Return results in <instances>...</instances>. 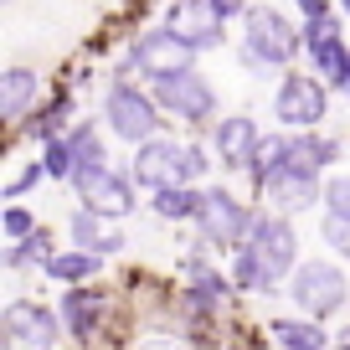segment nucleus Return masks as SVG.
I'll use <instances>...</instances> for the list:
<instances>
[{"mask_svg": "<svg viewBox=\"0 0 350 350\" xmlns=\"http://www.w3.org/2000/svg\"><path fill=\"white\" fill-rule=\"evenodd\" d=\"M237 26H242V67L247 72L284 77L294 57L304 52V21H288L278 5H247Z\"/></svg>", "mask_w": 350, "mask_h": 350, "instance_id": "1", "label": "nucleus"}, {"mask_svg": "<svg viewBox=\"0 0 350 350\" xmlns=\"http://www.w3.org/2000/svg\"><path fill=\"white\" fill-rule=\"evenodd\" d=\"M103 119H109V134H119L124 144H150L160 139V124H165V109L154 103L150 88H139L134 77H113L109 93H103Z\"/></svg>", "mask_w": 350, "mask_h": 350, "instance_id": "2", "label": "nucleus"}, {"mask_svg": "<svg viewBox=\"0 0 350 350\" xmlns=\"http://www.w3.org/2000/svg\"><path fill=\"white\" fill-rule=\"evenodd\" d=\"M329 113V83L314 72H299V67H288L284 77H278V93H273V119L284 124V134H309L319 129Z\"/></svg>", "mask_w": 350, "mask_h": 350, "instance_id": "3", "label": "nucleus"}, {"mask_svg": "<svg viewBox=\"0 0 350 350\" xmlns=\"http://www.w3.org/2000/svg\"><path fill=\"white\" fill-rule=\"evenodd\" d=\"M252 217H258V211H247V201H237L227 186H206L201 191L196 227H201V242H206V247L242 252L247 247V232H252Z\"/></svg>", "mask_w": 350, "mask_h": 350, "instance_id": "4", "label": "nucleus"}, {"mask_svg": "<svg viewBox=\"0 0 350 350\" xmlns=\"http://www.w3.org/2000/svg\"><path fill=\"white\" fill-rule=\"evenodd\" d=\"M288 299H294L309 319H329V314L345 309L350 278H345V268H335L329 258H309V262H299V273L288 278Z\"/></svg>", "mask_w": 350, "mask_h": 350, "instance_id": "5", "label": "nucleus"}, {"mask_svg": "<svg viewBox=\"0 0 350 350\" xmlns=\"http://www.w3.org/2000/svg\"><path fill=\"white\" fill-rule=\"evenodd\" d=\"M154 103L165 109V119H180V124H206L217 119V88L206 83L201 67H186V72H170V77H154L150 83Z\"/></svg>", "mask_w": 350, "mask_h": 350, "instance_id": "6", "label": "nucleus"}, {"mask_svg": "<svg viewBox=\"0 0 350 350\" xmlns=\"http://www.w3.org/2000/svg\"><path fill=\"white\" fill-rule=\"evenodd\" d=\"M62 335V314L31 299H16V304L0 309V350H52Z\"/></svg>", "mask_w": 350, "mask_h": 350, "instance_id": "7", "label": "nucleus"}, {"mask_svg": "<svg viewBox=\"0 0 350 350\" xmlns=\"http://www.w3.org/2000/svg\"><path fill=\"white\" fill-rule=\"evenodd\" d=\"M262 201L278 211V217H299V211L309 206H325V175L314 170V165L294 160V150H288V160L273 170V180L262 186Z\"/></svg>", "mask_w": 350, "mask_h": 350, "instance_id": "8", "label": "nucleus"}, {"mask_svg": "<svg viewBox=\"0 0 350 350\" xmlns=\"http://www.w3.org/2000/svg\"><path fill=\"white\" fill-rule=\"evenodd\" d=\"M304 57L314 62V77L329 83V93H350V42L335 16L304 21Z\"/></svg>", "mask_w": 350, "mask_h": 350, "instance_id": "9", "label": "nucleus"}, {"mask_svg": "<svg viewBox=\"0 0 350 350\" xmlns=\"http://www.w3.org/2000/svg\"><path fill=\"white\" fill-rule=\"evenodd\" d=\"M247 247L258 252V262L278 278V284L299 273V232H294V221L278 217V211H258V217H252Z\"/></svg>", "mask_w": 350, "mask_h": 350, "instance_id": "10", "label": "nucleus"}, {"mask_svg": "<svg viewBox=\"0 0 350 350\" xmlns=\"http://www.w3.org/2000/svg\"><path fill=\"white\" fill-rule=\"evenodd\" d=\"M72 191L83 196V206L98 211L103 221H109V217H129V211L139 206V180H134V175H124V170H113V165L72 175Z\"/></svg>", "mask_w": 350, "mask_h": 350, "instance_id": "11", "label": "nucleus"}, {"mask_svg": "<svg viewBox=\"0 0 350 350\" xmlns=\"http://www.w3.org/2000/svg\"><path fill=\"white\" fill-rule=\"evenodd\" d=\"M134 62H139V77H170V72H186V67H196V46H186L175 31H165V26H150V31H139L129 42Z\"/></svg>", "mask_w": 350, "mask_h": 350, "instance_id": "12", "label": "nucleus"}, {"mask_svg": "<svg viewBox=\"0 0 350 350\" xmlns=\"http://www.w3.org/2000/svg\"><path fill=\"white\" fill-rule=\"evenodd\" d=\"M160 26L175 31L186 46H196V52H211V46L227 42V21L211 11V0H170Z\"/></svg>", "mask_w": 350, "mask_h": 350, "instance_id": "13", "label": "nucleus"}, {"mask_svg": "<svg viewBox=\"0 0 350 350\" xmlns=\"http://www.w3.org/2000/svg\"><path fill=\"white\" fill-rule=\"evenodd\" d=\"M258 144H262V129L247 113H227V119L211 124V150H217V165H227V170H247Z\"/></svg>", "mask_w": 350, "mask_h": 350, "instance_id": "14", "label": "nucleus"}, {"mask_svg": "<svg viewBox=\"0 0 350 350\" xmlns=\"http://www.w3.org/2000/svg\"><path fill=\"white\" fill-rule=\"evenodd\" d=\"M180 154H186V144L180 139H150V144H139L134 150V165H129V175L139 180V186H150V191H165V186H180Z\"/></svg>", "mask_w": 350, "mask_h": 350, "instance_id": "15", "label": "nucleus"}, {"mask_svg": "<svg viewBox=\"0 0 350 350\" xmlns=\"http://www.w3.org/2000/svg\"><path fill=\"white\" fill-rule=\"evenodd\" d=\"M103 309H109V294L93 284H77L62 294V304H57V314H62V329L72 340H93L103 329Z\"/></svg>", "mask_w": 350, "mask_h": 350, "instance_id": "16", "label": "nucleus"}, {"mask_svg": "<svg viewBox=\"0 0 350 350\" xmlns=\"http://www.w3.org/2000/svg\"><path fill=\"white\" fill-rule=\"evenodd\" d=\"M36 98H42V72L36 67H5L0 72V119L5 124H16L21 129L26 119H31V109H36Z\"/></svg>", "mask_w": 350, "mask_h": 350, "instance_id": "17", "label": "nucleus"}, {"mask_svg": "<svg viewBox=\"0 0 350 350\" xmlns=\"http://www.w3.org/2000/svg\"><path fill=\"white\" fill-rule=\"evenodd\" d=\"M67 129H72V93H67V88H57L46 103H36L31 119L21 124V134L31 144H52V139H62Z\"/></svg>", "mask_w": 350, "mask_h": 350, "instance_id": "18", "label": "nucleus"}, {"mask_svg": "<svg viewBox=\"0 0 350 350\" xmlns=\"http://www.w3.org/2000/svg\"><path fill=\"white\" fill-rule=\"evenodd\" d=\"M67 150H72L77 175H83V170H103V165H109V150H103V134H98V124H93V119H83V124L67 129Z\"/></svg>", "mask_w": 350, "mask_h": 350, "instance_id": "19", "label": "nucleus"}, {"mask_svg": "<svg viewBox=\"0 0 350 350\" xmlns=\"http://www.w3.org/2000/svg\"><path fill=\"white\" fill-rule=\"evenodd\" d=\"M150 206L160 221H196L201 211V186H165V191H150Z\"/></svg>", "mask_w": 350, "mask_h": 350, "instance_id": "20", "label": "nucleus"}, {"mask_svg": "<svg viewBox=\"0 0 350 350\" xmlns=\"http://www.w3.org/2000/svg\"><path fill=\"white\" fill-rule=\"evenodd\" d=\"M273 340H278L284 350H325V345H329L325 325H319V319H309V314L273 319Z\"/></svg>", "mask_w": 350, "mask_h": 350, "instance_id": "21", "label": "nucleus"}, {"mask_svg": "<svg viewBox=\"0 0 350 350\" xmlns=\"http://www.w3.org/2000/svg\"><path fill=\"white\" fill-rule=\"evenodd\" d=\"M98 252H83V247H72V252H57L52 262H46L42 273L52 278V284H67V288H77V284H88V278L98 273Z\"/></svg>", "mask_w": 350, "mask_h": 350, "instance_id": "22", "label": "nucleus"}, {"mask_svg": "<svg viewBox=\"0 0 350 350\" xmlns=\"http://www.w3.org/2000/svg\"><path fill=\"white\" fill-rule=\"evenodd\" d=\"M232 288H242V294H273L278 278L258 262L252 247H242V252H232Z\"/></svg>", "mask_w": 350, "mask_h": 350, "instance_id": "23", "label": "nucleus"}, {"mask_svg": "<svg viewBox=\"0 0 350 350\" xmlns=\"http://www.w3.org/2000/svg\"><path fill=\"white\" fill-rule=\"evenodd\" d=\"M288 150H294V160L314 165L319 175H325L329 165L340 160V139H325L319 129H309V134H288Z\"/></svg>", "mask_w": 350, "mask_h": 350, "instance_id": "24", "label": "nucleus"}, {"mask_svg": "<svg viewBox=\"0 0 350 350\" xmlns=\"http://www.w3.org/2000/svg\"><path fill=\"white\" fill-rule=\"evenodd\" d=\"M288 160V134H262V144H258V154H252V165H247V180L252 186H268L273 180V170Z\"/></svg>", "mask_w": 350, "mask_h": 350, "instance_id": "25", "label": "nucleus"}, {"mask_svg": "<svg viewBox=\"0 0 350 350\" xmlns=\"http://www.w3.org/2000/svg\"><path fill=\"white\" fill-rule=\"evenodd\" d=\"M52 258H57V252H52V232H46V227H36L26 242H11V247H5V268H31V262L46 268Z\"/></svg>", "mask_w": 350, "mask_h": 350, "instance_id": "26", "label": "nucleus"}, {"mask_svg": "<svg viewBox=\"0 0 350 350\" xmlns=\"http://www.w3.org/2000/svg\"><path fill=\"white\" fill-rule=\"evenodd\" d=\"M67 232H72V242H77L83 252H98V242L109 237V232H103V217H98V211H88V206H77V211H72Z\"/></svg>", "mask_w": 350, "mask_h": 350, "instance_id": "27", "label": "nucleus"}, {"mask_svg": "<svg viewBox=\"0 0 350 350\" xmlns=\"http://www.w3.org/2000/svg\"><path fill=\"white\" fill-rule=\"evenodd\" d=\"M42 165H46V180H72L77 165H72V150H67V134L52 144H42Z\"/></svg>", "mask_w": 350, "mask_h": 350, "instance_id": "28", "label": "nucleus"}, {"mask_svg": "<svg viewBox=\"0 0 350 350\" xmlns=\"http://www.w3.org/2000/svg\"><path fill=\"white\" fill-rule=\"evenodd\" d=\"M325 217L350 221V175H329L325 180Z\"/></svg>", "mask_w": 350, "mask_h": 350, "instance_id": "29", "label": "nucleus"}, {"mask_svg": "<svg viewBox=\"0 0 350 350\" xmlns=\"http://www.w3.org/2000/svg\"><path fill=\"white\" fill-rule=\"evenodd\" d=\"M206 170H211L206 144H186V154H180V186H201V180H206Z\"/></svg>", "mask_w": 350, "mask_h": 350, "instance_id": "30", "label": "nucleus"}, {"mask_svg": "<svg viewBox=\"0 0 350 350\" xmlns=\"http://www.w3.org/2000/svg\"><path fill=\"white\" fill-rule=\"evenodd\" d=\"M0 232H5L11 242H26V237L36 232V217H31L26 206H5V217H0Z\"/></svg>", "mask_w": 350, "mask_h": 350, "instance_id": "31", "label": "nucleus"}, {"mask_svg": "<svg viewBox=\"0 0 350 350\" xmlns=\"http://www.w3.org/2000/svg\"><path fill=\"white\" fill-rule=\"evenodd\" d=\"M42 175H46V165H42V160H31L21 175H11V186H5V201H16V196H26L31 186H42Z\"/></svg>", "mask_w": 350, "mask_h": 350, "instance_id": "32", "label": "nucleus"}, {"mask_svg": "<svg viewBox=\"0 0 350 350\" xmlns=\"http://www.w3.org/2000/svg\"><path fill=\"white\" fill-rule=\"evenodd\" d=\"M325 242H329V252H335V258H345V262H350V221L325 217Z\"/></svg>", "mask_w": 350, "mask_h": 350, "instance_id": "33", "label": "nucleus"}, {"mask_svg": "<svg viewBox=\"0 0 350 350\" xmlns=\"http://www.w3.org/2000/svg\"><path fill=\"white\" fill-rule=\"evenodd\" d=\"M129 350H186V345H180L175 335H144V340H134Z\"/></svg>", "mask_w": 350, "mask_h": 350, "instance_id": "34", "label": "nucleus"}, {"mask_svg": "<svg viewBox=\"0 0 350 350\" xmlns=\"http://www.w3.org/2000/svg\"><path fill=\"white\" fill-rule=\"evenodd\" d=\"M211 11H217L221 21H242V16H247V0H211Z\"/></svg>", "mask_w": 350, "mask_h": 350, "instance_id": "35", "label": "nucleus"}, {"mask_svg": "<svg viewBox=\"0 0 350 350\" xmlns=\"http://www.w3.org/2000/svg\"><path fill=\"white\" fill-rule=\"evenodd\" d=\"M299 5V16L304 21H319V16H329V0H294Z\"/></svg>", "mask_w": 350, "mask_h": 350, "instance_id": "36", "label": "nucleus"}, {"mask_svg": "<svg viewBox=\"0 0 350 350\" xmlns=\"http://www.w3.org/2000/svg\"><path fill=\"white\" fill-rule=\"evenodd\" d=\"M119 247H124V237H119V232H109V237L98 242V258H109V252H119Z\"/></svg>", "mask_w": 350, "mask_h": 350, "instance_id": "37", "label": "nucleus"}, {"mask_svg": "<svg viewBox=\"0 0 350 350\" xmlns=\"http://www.w3.org/2000/svg\"><path fill=\"white\" fill-rule=\"evenodd\" d=\"M340 11H345V16H350V0H340Z\"/></svg>", "mask_w": 350, "mask_h": 350, "instance_id": "38", "label": "nucleus"}]
</instances>
